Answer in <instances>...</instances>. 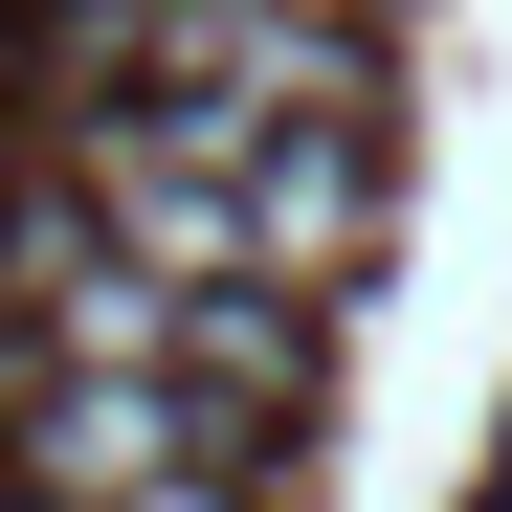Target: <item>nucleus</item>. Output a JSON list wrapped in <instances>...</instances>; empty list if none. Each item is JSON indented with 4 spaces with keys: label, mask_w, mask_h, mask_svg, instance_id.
I'll return each mask as SVG.
<instances>
[{
    "label": "nucleus",
    "mask_w": 512,
    "mask_h": 512,
    "mask_svg": "<svg viewBox=\"0 0 512 512\" xmlns=\"http://www.w3.org/2000/svg\"><path fill=\"white\" fill-rule=\"evenodd\" d=\"M0 290H23V357H67V379H179V401H223V423H290V401L334 379V312H312V290L134 268L90 179H23V201H0Z\"/></svg>",
    "instance_id": "f257e3e1"
},
{
    "label": "nucleus",
    "mask_w": 512,
    "mask_h": 512,
    "mask_svg": "<svg viewBox=\"0 0 512 512\" xmlns=\"http://www.w3.org/2000/svg\"><path fill=\"white\" fill-rule=\"evenodd\" d=\"M245 446L268 423H223L179 379H67V357L0 379V490H179V468H245Z\"/></svg>",
    "instance_id": "f03ea898"
},
{
    "label": "nucleus",
    "mask_w": 512,
    "mask_h": 512,
    "mask_svg": "<svg viewBox=\"0 0 512 512\" xmlns=\"http://www.w3.org/2000/svg\"><path fill=\"white\" fill-rule=\"evenodd\" d=\"M245 268L312 290V312L379 268V112H290L268 156H245Z\"/></svg>",
    "instance_id": "7ed1b4c3"
},
{
    "label": "nucleus",
    "mask_w": 512,
    "mask_h": 512,
    "mask_svg": "<svg viewBox=\"0 0 512 512\" xmlns=\"http://www.w3.org/2000/svg\"><path fill=\"white\" fill-rule=\"evenodd\" d=\"M490 490H512V468H490Z\"/></svg>",
    "instance_id": "20e7f679"
},
{
    "label": "nucleus",
    "mask_w": 512,
    "mask_h": 512,
    "mask_svg": "<svg viewBox=\"0 0 512 512\" xmlns=\"http://www.w3.org/2000/svg\"><path fill=\"white\" fill-rule=\"evenodd\" d=\"M490 512H512V490H490Z\"/></svg>",
    "instance_id": "39448f33"
}]
</instances>
